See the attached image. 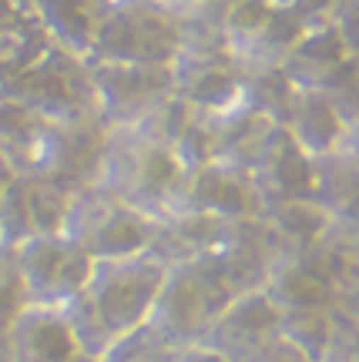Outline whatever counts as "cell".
Wrapping results in <instances>:
<instances>
[{"mask_svg": "<svg viewBox=\"0 0 359 362\" xmlns=\"http://www.w3.org/2000/svg\"><path fill=\"white\" fill-rule=\"evenodd\" d=\"M346 117L336 111L322 90H299L292 115L285 121V131L309 158L336 155L346 141Z\"/></svg>", "mask_w": 359, "mask_h": 362, "instance_id": "19", "label": "cell"}, {"mask_svg": "<svg viewBox=\"0 0 359 362\" xmlns=\"http://www.w3.org/2000/svg\"><path fill=\"white\" fill-rule=\"evenodd\" d=\"M64 235L74 238L94 262L131 259L152 248L158 218L125 205L101 185H88L71 194Z\"/></svg>", "mask_w": 359, "mask_h": 362, "instance_id": "4", "label": "cell"}, {"mask_svg": "<svg viewBox=\"0 0 359 362\" xmlns=\"http://www.w3.org/2000/svg\"><path fill=\"white\" fill-rule=\"evenodd\" d=\"M88 71L94 107L108 128H135L175 94L171 64H118L88 57Z\"/></svg>", "mask_w": 359, "mask_h": 362, "instance_id": "8", "label": "cell"}, {"mask_svg": "<svg viewBox=\"0 0 359 362\" xmlns=\"http://www.w3.org/2000/svg\"><path fill=\"white\" fill-rule=\"evenodd\" d=\"M319 362H359V319L336 312L333 336H329V346Z\"/></svg>", "mask_w": 359, "mask_h": 362, "instance_id": "33", "label": "cell"}, {"mask_svg": "<svg viewBox=\"0 0 359 362\" xmlns=\"http://www.w3.org/2000/svg\"><path fill=\"white\" fill-rule=\"evenodd\" d=\"M295 81L285 74L283 64L275 67H252L245 71V90H242V104L258 111L262 117H269L272 124L285 128V121L292 115L295 98H299Z\"/></svg>", "mask_w": 359, "mask_h": 362, "instance_id": "23", "label": "cell"}, {"mask_svg": "<svg viewBox=\"0 0 359 362\" xmlns=\"http://www.w3.org/2000/svg\"><path fill=\"white\" fill-rule=\"evenodd\" d=\"M349 57L343 37L336 34V27L326 24H312L302 34V40L292 47V54L285 57V74L295 81V88L302 90H316L326 84V78L333 74L336 67Z\"/></svg>", "mask_w": 359, "mask_h": 362, "instance_id": "22", "label": "cell"}, {"mask_svg": "<svg viewBox=\"0 0 359 362\" xmlns=\"http://www.w3.org/2000/svg\"><path fill=\"white\" fill-rule=\"evenodd\" d=\"M181 47V13L161 0H108L91 61L171 64Z\"/></svg>", "mask_w": 359, "mask_h": 362, "instance_id": "3", "label": "cell"}, {"mask_svg": "<svg viewBox=\"0 0 359 362\" xmlns=\"http://www.w3.org/2000/svg\"><path fill=\"white\" fill-rule=\"evenodd\" d=\"M181 181L185 168L168 148L144 138L138 128H111L98 175L101 188L161 221L178 198Z\"/></svg>", "mask_w": 359, "mask_h": 362, "instance_id": "1", "label": "cell"}, {"mask_svg": "<svg viewBox=\"0 0 359 362\" xmlns=\"http://www.w3.org/2000/svg\"><path fill=\"white\" fill-rule=\"evenodd\" d=\"M279 309L262 288L242 292L215 315V322L205 329V336L195 346L218 352L229 362H249L258 349H266L272 339H279Z\"/></svg>", "mask_w": 359, "mask_h": 362, "instance_id": "12", "label": "cell"}, {"mask_svg": "<svg viewBox=\"0 0 359 362\" xmlns=\"http://www.w3.org/2000/svg\"><path fill=\"white\" fill-rule=\"evenodd\" d=\"M333 228L339 235H346L349 242H356L359 245V192L333 211Z\"/></svg>", "mask_w": 359, "mask_h": 362, "instance_id": "38", "label": "cell"}, {"mask_svg": "<svg viewBox=\"0 0 359 362\" xmlns=\"http://www.w3.org/2000/svg\"><path fill=\"white\" fill-rule=\"evenodd\" d=\"M30 235H34V225H30V205H27V178L21 175L0 198V245L17 248Z\"/></svg>", "mask_w": 359, "mask_h": 362, "instance_id": "31", "label": "cell"}, {"mask_svg": "<svg viewBox=\"0 0 359 362\" xmlns=\"http://www.w3.org/2000/svg\"><path fill=\"white\" fill-rule=\"evenodd\" d=\"M161 4H168L171 11L178 13H195V11H205V7H215L222 0H161Z\"/></svg>", "mask_w": 359, "mask_h": 362, "instance_id": "41", "label": "cell"}, {"mask_svg": "<svg viewBox=\"0 0 359 362\" xmlns=\"http://www.w3.org/2000/svg\"><path fill=\"white\" fill-rule=\"evenodd\" d=\"M165 272L168 265L154 252H142V255H131V259L94 262V272L84 285V296L101 312L108 329L115 336H121L135 325L148 322L158 288L165 282Z\"/></svg>", "mask_w": 359, "mask_h": 362, "instance_id": "7", "label": "cell"}, {"mask_svg": "<svg viewBox=\"0 0 359 362\" xmlns=\"http://www.w3.org/2000/svg\"><path fill=\"white\" fill-rule=\"evenodd\" d=\"M178 346L165 339L152 322H142L121 332V336L108 346L101 362H175L178 359Z\"/></svg>", "mask_w": 359, "mask_h": 362, "instance_id": "27", "label": "cell"}, {"mask_svg": "<svg viewBox=\"0 0 359 362\" xmlns=\"http://www.w3.org/2000/svg\"><path fill=\"white\" fill-rule=\"evenodd\" d=\"M27 305H30V302H27L21 275H17V272H13V275H4V279H0V329H11Z\"/></svg>", "mask_w": 359, "mask_h": 362, "instance_id": "34", "label": "cell"}, {"mask_svg": "<svg viewBox=\"0 0 359 362\" xmlns=\"http://www.w3.org/2000/svg\"><path fill=\"white\" fill-rule=\"evenodd\" d=\"M0 94L27 104L34 115L47 117V121H71V117L98 115L88 57H77V54L64 51L57 44L38 64L13 74Z\"/></svg>", "mask_w": 359, "mask_h": 362, "instance_id": "6", "label": "cell"}, {"mask_svg": "<svg viewBox=\"0 0 359 362\" xmlns=\"http://www.w3.org/2000/svg\"><path fill=\"white\" fill-rule=\"evenodd\" d=\"M262 292L275 302L279 312H306V309H339L336 285L319 272L309 255H283L269 272Z\"/></svg>", "mask_w": 359, "mask_h": 362, "instance_id": "15", "label": "cell"}, {"mask_svg": "<svg viewBox=\"0 0 359 362\" xmlns=\"http://www.w3.org/2000/svg\"><path fill=\"white\" fill-rule=\"evenodd\" d=\"M24 4H27V0H0V27L11 24L13 17L24 11Z\"/></svg>", "mask_w": 359, "mask_h": 362, "instance_id": "43", "label": "cell"}, {"mask_svg": "<svg viewBox=\"0 0 359 362\" xmlns=\"http://www.w3.org/2000/svg\"><path fill=\"white\" fill-rule=\"evenodd\" d=\"M283 255V245L275 242V235H272L262 215L229 221V228L222 235V245L215 248V262L222 265L235 296L262 288Z\"/></svg>", "mask_w": 359, "mask_h": 362, "instance_id": "13", "label": "cell"}, {"mask_svg": "<svg viewBox=\"0 0 359 362\" xmlns=\"http://www.w3.org/2000/svg\"><path fill=\"white\" fill-rule=\"evenodd\" d=\"M249 362H316V359H309L306 352H302V349H295V346L289 342V339L279 336V339H272V342L266 346V349H258Z\"/></svg>", "mask_w": 359, "mask_h": 362, "instance_id": "37", "label": "cell"}, {"mask_svg": "<svg viewBox=\"0 0 359 362\" xmlns=\"http://www.w3.org/2000/svg\"><path fill=\"white\" fill-rule=\"evenodd\" d=\"M17 178H21V171L13 168V165L7 161V158H0V198L7 194V188H11V185H13Z\"/></svg>", "mask_w": 359, "mask_h": 362, "instance_id": "42", "label": "cell"}, {"mask_svg": "<svg viewBox=\"0 0 359 362\" xmlns=\"http://www.w3.org/2000/svg\"><path fill=\"white\" fill-rule=\"evenodd\" d=\"M279 124H272L269 117H262L252 107H232L222 115H212V131H215V161L235 165V168L252 171L258 155L266 151L272 131Z\"/></svg>", "mask_w": 359, "mask_h": 362, "instance_id": "20", "label": "cell"}, {"mask_svg": "<svg viewBox=\"0 0 359 362\" xmlns=\"http://www.w3.org/2000/svg\"><path fill=\"white\" fill-rule=\"evenodd\" d=\"M44 121L47 117L34 115L27 104L0 94V158H7L21 175L27 168V158L34 151V141H38Z\"/></svg>", "mask_w": 359, "mask_h": 362, "instance_id": "25", "label": "cell"}, {"mask_svg": "<svg viewBox=\"0 0 359 362\" xmlns=\"http://www.w3.org/2000/svg\"><path fill=\"white\" fill-rule=\"evenodd\" d=\"M27 205H30L34 235L64 232L67 208H71V192H64V188H57V185H51V181H44V178H27Z\"/></svg>", "mask_w": 359, "mask_h": 362, "instance_id": "30", "label": "cell"}, {"mask_svg": "<svg viewBox=\"0 0 359 362\" xmlns=\"http://www.w3.org/2000/svg\"><path fill=\"white\" fill-rule=\"evenodd\" d=\"M329 24L336 27V34L343 37L349 54H359V0H339V7L333 11Z\"/></svg>", "mask_w": 359, "mask_h": 362, "instance_id": "35", "label": "cell"}, {"mask_svg": "<svg viewBox=\"0 0 359 362\" xmlns=\"http://www.w3.org/2000/svg\"><path fill=\"white\" fill-rule=\"evenodd\" d=\"M252 185L262 202V211L279 202H295V198H312L316 192V158H309L292 134L285 128L272 131L266 151L252 165Z\"/></svg>", "mask_w": 359, "mask_h": 362, "instance_id": "14", "label": "cell"}, {"mask_svg": "<svg viewBox=\"0 0 359 362\" xmlns=\"http://www.w3.org/2000/svg\"><path fill=\"white\" fill-rule=\"evenodd\" d=\"M359 192V161L349 151H336V155L316 158V192L312 198L326 205L329 211L349 202Z\"/></svg>", "mask_w": 359, "mask_h": 362, "instance_id": "26", "label": "cell"}, {"mask_svg": "<svg viewBox=\"0 0 359 362\" xmlns=\"http://www.w3.org/2000/svg\"><path fill=\"white\" fill-rule=\"evenodd\" d=\"M0 362H11V329H0Z\"/></svg>", "mask_w": 359, "mask_h": 362, "instance_id": "45", "label": "cell"}, {"mask_svg": "<svg viewBox=\"0 0 359 362\" xmlns=\"http://www.w3.org/2000/svg\"><path fill=\"white\" fill-rule=\"evenodd\" d=\"M77 352L64 315L54 305H27L11 325V362H67Z\"/></svg>", "mask_w": 359, "mask_h": 362, "instance_id": "16", "label": "cell"}, {"mask_svg": "<svg viewBox=\"0 0 359 362\" xmlns=\"http://www.w3.org/2000/svg\"><path fill=\"white\" fill-rule=\"evenodd\" d=\"M57 309L64 315V322H67V329H71V336H74L77 349L88 352V356H104L108 346L118 339L84 292H77L74 298H67L64 305H57Z\"/></svg>", "mask_w": 359, "mask_h": 362, "instance_id": "29", "label": "cell"}, {"mask_svg": "<svg viewBox=\"0 0 359 362\" xmlns=\"http://www.w3.org/2000/svg\"><path fill=\"white\" fill-rule=\"evenodd\" d=\"M175 98L202 111L222 115L242 104L245 67L232 57L229 47H181L171 61Z\"/></svg>", "mask_w": 359, "mask_h": 362, "instance_id": "10", "label": "cell"}, {"mask_svg": "<svg viewBox=\"0 0 359 362\" xmlns=\"http://www.w3.org/2000/svg\"><path fill=\"white\" fill-rule=\"evenodd\" d=\"M91 272L94 259L64 232L30 235L17 245V275L30 305H64L67 298L84 292Z\"/></svg>", "mask_w": 359, "mask_h": 362, "instance_id": "9", "label": "cell"}, {"mask_svg": "<svg viewBox=\"0 0 359 362\" xmlns=\"http://www.w3.org/2000/svg\"><path fill=\"white\" fill-rule=\"evenodd\" d=\"M343 151H349V155L359 161V117L346 128V141H343Z\"/></svg>", "mask_w": 359, "mask_h": 362, "instance_id": "44", "label": "cell"}, {"mask_svg": "<svg viewBox=\"0 0 359 362\" xmlns=\"http://www.w3.org/2000/svg\"><path fill=\"white\" fill-rule=\"evenodd\" d=\"M339 312L359 319V269H356V275L349 279L346 288H343V296H339Z\"/></svg>", "mask_w": 359, "mask_h": 362, "instance_id": "39", "label": "cell"}, {"mask_svg": "<svg viewBox=\"0 0 359 362\" xmlns=\"http://www.w3.org/2000/svg\"><path fill=\"white\" fill-rule=\"evenodd\" d=\"M269 4L299 13L306 24H326L333 17V11L339 7V0H269Z\"/></svg>", "mask_w": 359, "mask_h": 362, "instance_id": "36", "label": "cell"}, {"mask_svg": "<svg viewBox=\"0 0 359 362\" xmlns=\"http://www.w3.org/2000/svg\"><path fill=\"white\" fill-rule=\"evenodd\" d=\"M175 211H198V215H215L222 221H239L262 215V202L256 194L252 175L245 168H235L225 161H208L202 168L185 171L178 198L168 215Z\"/></svg>", "mask_w": 359, "mask_h": 362, "instance_id": "11", "label": "cell"}, {"mask_svg": "<svg viewBox=\"0 0 359 362\" xmlns=\"http://www.w3.org/2000/svg\"><path fill=\"white\" fill-rule=\"evenodd\" d=\"M262 218L272 228L285 255H302L309 248H316L333 228V211L319 205L316 198H295V202L269 205L262 211Z\"/></svg>", "mask_w": 359, "mask_h": 362, "instance_id": "21", "label": "cell"}, {"mask_svg": "<svg viewBox=\"0 0 359 362\" xmlns=\"http://www.w3.org/2000/svg\"><path fill=\"white\" fill-rule=\"evenodd\" d=\"M229 228V221L215 215H198V211H175L158 221V235L148 252H154L165 265L192 262L202 255H212L222 245V235Z\"/></svg>", "mask_w": 359, "mask_h": 362, "instance_id": "17", "label": "cell"}, {"mask_svg": "<svg viewBox=\"0 0 359 362\" xmlns=\"http://www.w3.org/2000/svg\"><path fill=\"white\" fill-rule=\"evenodd\" d=\"M108 134L111 128L98 115L71 117V121H44L34 151L27 158L24 175L51 181L71 194L88 185H98Z\"/></svg>", "mask_w": 359, "mask_h": 362, "instance_id": "5", "label": "cell"}, {"mask_svg": "<svg viewBox=\"0 0 359 362\" xmlns=\"http://www.w3.org/2000/svg\"><path fill=\"white\" fill-rule=\"evenodd\" d=\"M232 298H235V292H232L229 279L212 252L202 259L168 265L148 322L165 339H171L178 349H185L205 336V329L215 322V315Z\"/></svg>", "mask_w": 359, "mask_h": 362, "instance_id": "2", "label": "cell"}, {"mask_svg": "<svg viewBox=\"0 0 359 362\" xmlns=\"http://www.w3.org/2000/svg\"><path fill=\"white\" fill-rule=\"evenodd\" d=\"M67 362H101V356H88V352H77L74 359H67Z\"/></svg>", "mask_w": 359, "mask_h": 362, "instance_id": "46", "label": "cell"}, {"mask_svg": "<svg viewBox=\"0 0 359 362\" xmlns=\"http://www.w3.org/2000/svg\"><path fill=\"white\" fill-rule=\"evenodd\" d=\"M175 362H229V359H222L218 352L205 349V346H185Z\"/></svg>", "mask_w": 359, "mask_h": 362, "instance_id": "40", "label": "cell"}, {"mask_svg": "<svg viewBox=\"0 0 359 362\" xmlns=\"http://www.w3.org/2000/svg\"><path fill=\"white\" fill-rule=\"evenodd\" d=\"M339 309H306V312H279V336L289 339L295 349H302L309 359H322V352L329 346Z\"/></svg>", "mask_w": 359, "mask_h": 362, "instance_id": "28", "label": "cell"}, {"mask_svg": "<svg viewBox=\"0 0 359 362\" xmlns=\"http://www.w3.org/2000/svg\"><path fill=\"white\" fill-rule=\"evenodd\" d=\"M316 90H322L333 101L336 111L346 117V124H353L359 117V54H349L346 61L326 78V84Z\"/></svg>", "mask_w": 359, "mask_h": 362, "instance_id": "32", "label": "cell"}, {"mask_svg": "<svg viewBox=\"0 0 359 362\" xmlns=\"http://www.w3.org/2000/svg\"><path fill=\"white\" fill-rule=\"evenodd\" d=\"M57 47L91 57L108 0H27Z\"/></svg>", "mask_w": 359, "mask_h": 362, "instance_id": "18", "label": "cell"}, {"mask_svg": "<svg viewBox=\"0 0 359 362\" xmlns=\"http://www.w3.org/2000/svg\"><path fill=\"white\" fill-rule=\"evenodd\" d=\"M312 24H306L299 13L285 11V7H275L272 17L266 21V27L258 30V37L239 54V64L245 71L252 67H275V64H285V57L292 54V47L302 40Z\"/></svg>", "mask_w": 359, "mask_h": 362, "instance_id": "24", "label": "cell"}]
</instances>
